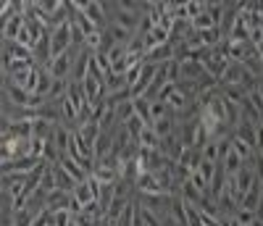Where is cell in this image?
I'll use <instances>...</instances> for the list:
<instances>
[{
    "label": "cell",
    "instance_id": "9",
    "mask_svg": "<svg viewBox=\"0 0 263 226\" xmlns=\"http://www.w3.org/2000/svg\"><path fill=\"white\" fill-rule=\"evenodd\" d=\"M61 166H63L66 171H69V174H71V176L77 179L79 184H82V182H87V179H90V174L84 171V166H82L79 161H74L71 155H63V158H61Z\"/></svg>",
    "mask_w": 263,
    "mask_h": 226
},
{
    "label": "cell",
    "instance_id": "7",
    "mask_svg": "<svg viewBox=\"0 0 263 226\" xmlns=\"http://www.w3.org/2000/svg\"><path fill=\"white\" fill-rule=\"evenodd\" d=\"M114 150H116V145H114V134H111V131H103L100 137H98V142H95V163L103 161V158H108Z\"/></svg>",
    "mask_w": 263,
    "mask_h": 226
},
{
    "label": "cell",
    "instance_id": "17",
    "mask_svg": "<svg viewBox=\"0 0 263 226\" xmlns=\"http://www.w3.org/2000/svg\"><path fill=\"white\" fill-rule=\"evenodd\" d=\"M71 195L82 202V205H90L92 200H98V197H95V192H92V187H90V182H82V184H77V190H74Z\"/></svg>",
    "mask_w": 263,
    "mask_h": 226
},
{
    "label": "cell",
    "instance_id": "3",
    "mask_svg": "<svg viewBox=\"0 0 263 226\" xmlns=\"http://www.w3.org/2000/svg\"><path fill=\"white\" fill-rule=\"evenodd\" d=\"M184 147H187V145L182 142V137H177V134H168V137L161 140V147H158V150L168 158L171 163H177L179 158H182V153H184Z\"/></svg>",
    "mask_w": 263,
    "mask_h": 226
},
{
    "label": "cell",
    "instance_id": "11",
    "mask_svg": "<svg viewBox=\"0 0 263 226\" xmlns=\"http://www.w3.org/2000/svg\"><path fill=\"white\" fill-rule=\"evenodd\" d=\"M82 11L87 13V18H90L98 29L103 27V21H105V6H100V3H95V0H90V3H84Z\"/></svg>",
    "mask_w": 263,
    "mask_h": 226
},
{
    "label": "cell",
    "instance_id": "22",
    "mask_svg": "<svg viewBox=\"0 0 263 226\" xmlns=\"http://www.w3.org/2000/svg\"><path fill=\"white\" fill-rule=\"evenodd\" d=\"M71 221H74V213L69 208H61V211L50 213V226H71Z\"/></svg>",
    "mask_w": 263,
    "mask_h": 226
},
{
    "label": "cell",
    "instance_id": "18",
    "mask_svg": "<svg viewBox=\"0 0 263 226\" xmlns=\"http://www.w3.org/2000/svg\"><path fill=\"white\" fill-rule=\"evenodd\" d=\"M69 87H71V82L69 79H53V87H50V95H48V100H63L66 95H69Z\"/></svg>",
    "mask_w": 263,
    "mask_h": 226
},
{
    "label": "cell",
    "instance_id": "25",
    "mask_svg": "<svg viewBox=\"0 0 263 226\" xmlns=\"http://www.w3.org/2000/svg\"><path fill=\"white\" fill-rule=\"evenodd\" d=\"M142 66H145V61H140V63H135L132 69L124 74V79H126V84H129V89L137 84V79H140V74H142Z\"/></svg>",
    "mask_w": 263,
    "mask_h": 226
},
{
    "label": "cell",
    "instance_id": "19",
    "mask_svg": "<svg viewBox=\"0 0 263 226\" xmlns=\"http://www.w3.org/2000/svg\"><path fill=\"white\" fill-rule=\"evenodd\" d=\"M203 161H211V163H221V153H218V140H208L203 145Z\"/></svg>",
    "mask_w": 263,
    "mask_h": 226
},
{
    "label": "cell",
    "instance_id": "8",
    "mask_svg": "<svg viewBox=\"0 0 263 226\" xmlns=\"http://www.w3.org/2000/svg\"><path fill=\"white\" fill-rule=\"evenodd\" d=\"M53 171H55V179H58V190H63V192H74L77 190V179L69 174V171H66L63 166H61V161L58 163H53Z\"/></svg>",
    "mask_w": 263,
    "mask_h": 226
},
{
    "label": "cell",
    "instance_id": "28",
    "mask_svg": "<svg viewBox=\"0 0 263 226\" xmlns=\"http://www.w3.org/2000/svg\"><path fill=\"white\" fill-rule=\"evenodd\" d=\"M205 11V3H197V0H192V3H187V16H190V21L195 18V16H200Z\"/></svg>",
    "mask_w": 263,
    "mask_h": 226
},
{
    "label": "cell",
    "instance_id": "4",
    "mask_svg": "<svg viewBox=\"0 0 263 226\" xmlns=\"http://www.w3.org/2000/svg\"><path fill=\"white\" fill-rule=\"evenodd\" d=\"M205 63L203 61H197V58H187L182 61V79L184 82H200L205 77Z\"/></svg>",
    "mask_w": 263,
    "mask_h": 226
},
{
    "label": "cell",
    "instance_id": "20",
    "mask_svg": "<svg viewBox=\"0 0 263 226\" xmlns=\"http://www.w3.org/2000/svg\"><path fill=\"white\" fill-rule=\"evenodd\" d=\"M168 103L166 100H150V124L158 121V119H166L168 116Z\"/></svg>",
    "mask_w": 263,
    "mask_h": 226
},
{
    "label": "cell",
    "instance_id": "29",
    "mask_svg": "<svg viewBox=\"0 0 263 226\" xmlns=\"http://www.w3.org/2000/svg\"><path fill=\"white\" fill-rule=\"evenodd\" d=\"M253 168H255V176L263 182V155H258V161H253Z\"/></svg>",
    "mask_w": 263,
    "mask_h": 226
},
{
    "label": "cell",
    "instance_id": "2",
    "mask_svg": "<svg viewBox=\"0 0 263 226\" xmlns=\"http://www.w3.org/2000/svg\"><path fill=\"white\" fill-rule=\"evenodd\" d=\"M45 71H48L53 79H66V77L74 71V50H66L63 55L53 58V61L45 66Z\"/></svg>",
    "mask_w": 263,
    "mask_h": 226
},
{
    "label": "cell",
    "instance_id": "10",
    "mask_svg": "<svg viewBox=\"0 0 263 226\" xmlns=\"http://www.w3.org/2000/svg\"><path fill=\"white\" fill-rule=\"evenodd\" d=\"M90 58H92V53H82L79 55V61L74 63V71H71V82H84L87 79V74H90Z\"/></svg>",
    "mask_w": 263,
    "mask_h": 226
},
{
    "label": "cell",
    "instance_id": "24",
    "mask_svg": "<svg viewBox=\"0 0 263 226\" xmlns=\"http://www.w3.org/2000/svg\"><path fill=\"white\" fill-rule=\"evenodd\" d=\"M135 100V110H137V116L140 119H145L147 124H150V100L147 98H132Z\"/></svg>",
    "mask_w": 263,
    "mask_h": 226
},
{
    "label": "cell",
    "instance_id": "15",
    "mask_svg": "<svg viewBox=\"0 0 263 226\" xmlns=\"http://www.w3.org/2000/svg\"><path fill=\"white\" fill-rule=\"evenodd\" d=\"M190 24H192V29L195 32H208V29H218L216 27V21L211 18V13H208V8L200 13V16H195L192 21H190Z\"/></svg>",
    "mask_w": 263,
    "mask_h": 226
},
{
    "label": "cell",
    "instance_id": "13",
    "mask_svg": "<svg viewBox=\"0 0 263 226\" xmlns=\"http://www.w3.org/2000/svg\"><path fill=\"white\" fill-rule=\"evenodd\" d=\"M135 116H137L135 100H121V103H116V119H119V124H129Z\"/></svg>",
    "mask_w": 263,
    "mask_h": 226
},
{
    "label": "cell",
    "instance_id": "1",
    "mask_svg": "<svg viewBox=\"0 0 263 226\" xmlns=\"http://www.w3.org/2000/svg\"><path fill=\"white\" fill-rule=\"evenodd\" d=\"M142 24L140 21V6L137 3H119L116 6V27L126 29V32H135Z\"/></svg>",
    "mask_w": 263,
    "mask_h": 226
},
{
    "label": "cell",
    "instance_id": "26",
    "mask_svg": "<svg viewBox=\"0 0 263 226\" xmlns=\"http://www.w3.org/2000/svg\"><path fill=\"white\" fill-rule=\"evenodd\" d=\"M234 218H237L239 223H242V226H253V221L258 218V213H255V211H248V208H239Z\"/></svg>",
    "mask_w": 263,
    "mask_h": 226
},
{
    "label": "cell",
    "instance_id": "14",
    "mask_svg": "<svg viewBox=\"0 0 263 226\" xmlns=\"http://www.w3.org/2000/svg\"><path fill=\"white\" fill-rule=\"evenodd\" d=\"M58 190V179H55V171H53V166H48V171L42 174V182H40V195H50V192H55Z\"/></svg>",
    "mask_w": 263,
    "mask_h": 226
},
{
    "label": "cell",
    "instance_id": "27",
    "mask_svg": "<svg viewBox=\"0 0 263 226\" xmlns=\"http://www.w3.org/2000/svg\"><path fill=\"white\" fill-rule=\"evenodd\" d=\"M248 100L258 108V113L263 116V92H260V87H258V89H253V92H248Z\"/></svg>",
    "mask_w": 263,
    "mask_h": 226
},
{
    "label": "cell",
    "instance_id": "16",
    "mask_svg": "<svg viewBox=\"0 0 263 226\" xmlns=\"http://www.w3.org/2000/svg\"><path fill=\"white\" fill-rule=\"evenodd\" d=\"M150 126H153V131H156L158 137L163 140V137H168V134H174V129H177V121H174L171 116H166V119H158V121H153Z\"/></svg>",
    "mask_w": 263,
    "mask_h": 226
},
{
    "label": "cell",
    "instance_id": "12",
    "mask_svg": "<svg viewBox=\"0 0 263 226\" xmlns=\"http://www.w3.org/2000/svg\"><path fill=\"white\" fill-rule=\"evenodd\" d=\"M137 145H140L142 150H158V147H161V137L153 131V126H145L142 134L137 137Z\"/></svg>",
    "mask_w": 263,
    "mask_h": 226
},
{
    "label": "cell",
    "instance_id": "21",
    "mask_svg": "<svg viewBox=\"0 0 263 226\" xmlns=\"http://www.w3.org/2000/svg\"><path fill=\"white\" fill-rule=\"evenodd\" d=\"M242 166H245V161H242V158H239L234 150H232V153L224 158V161H221V168H224L227 174H237V171L242 168Z\"/></svg>",
    "mask_w": 263,
    "mask_h": 226
},
{
    "label": "cell",
    "instance_id": "23",
    "mask_svg": "<svg viewBox=\"0 0 263 226\" xmlns=\"http://www.w3.org/2000/svg\"><path fill=\"white\" fill-rule=\"evenodd\" d=\"M166 103H168V108H171V110H184V108H187V103H190V98L182 92V89H179V84H177V92H174V95H171Z\"/></svg>",
    "mask_w": 263,
    "mask_h": 226
},
{
    "label": "cell",
    "instance_id": "5",
    "mask_svg": "<svg viewBox=\"0 0 263 226\" xmlns=\"http://www.w3.org/2000/svg\"><path fill=\"white\" fill-rule=\"evenodd\" d=\"M71 140H74V131H69L63 124H55V131H53V140H50V142L61 150V155H69Z\"/></svg>",
    "mask_w": 263,
    "mask_h": 226
},
{
    "label": "cell",
    "instance_id": "6",
    "mask_svg": "<svg viewBox=\"0 0 263 226\" xmlns=\"http://www.w3.org/2000/svg\"><path fill=\"white\" fill-rule=\"evenodd\" d=\"M232 150L242 158L245 163L253 166V158H255V145H253V142H248V140L239 137V134H234V137H232Z\"/></svg>",
    "mask_w": 263,
    "mask_h": 226
}]
</instances>
